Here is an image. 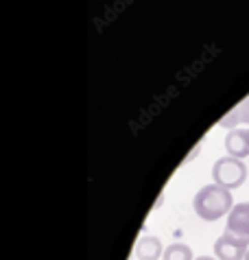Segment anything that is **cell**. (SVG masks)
Instances as JSON below:
<instances>
[{
    "mask_svg": "<svg viewBox=\"0 0 249 260\" xmlns=\"http://www.w3.org/2000/svg\"><path fill=\"white\" fill-rule=\"evenodd\" d=\"M193 208L199 214V219L203 221H216L221 216L230 214L234 208V199H232V190L223 188V186L210 184L195 194L193 199Z\"/></svg>",
    "mask_w": 249,
    "mask_h": 260,
    "instance_id": "obj_1",
    "label": "cell"
},
{
    "mask_svg": "<svg viewBox=\"0 0 249 260\" xmlns=\"http://www.w3.org/2000/svg\"><path fill=\"white\" fill-rule=\"evenodd\" d=\"M212 179L216 186H223L228 190H234L238 186H243L247 179V166L236 160V157H219L212 166Z\"/></svg>",
    "mask_w": 249,
    "mask_h": 260,
    "instance_id": "obj_2",
    "label": "cell"
},
{
    "mask_svg": "<svg viewBox=\"0 0 249 260\" xmlns=\"http://www.w3.org/2000/svg\"><path fill=\"white\" fill-rule=\"evenodd\" d=\"M247 249H249V241L234 236L230 232L221 234L214 243V254L219 260H245Z\"/></svg>",
    "mask_w": 249,
    "mask_h": 260,
    "instance_id": "obj_3",
    "label": "cell"
},
{
    "mask_svg": "<svg viewBox=\"0 0 249 260\" xmlns=\"http://www.w3.org/2000/svg\"><path fill=\"white\" fill-rule=\"evenodd\" d=\"M225 232L249 241V204H236L232 208L228 214V228H225Z\"/></svg>",
    "mask_w": 249,
    "mask_h": 260,
    "instance_id": "obj_4",
    "label": "cell"
},
{
    "mask_svg": "<svg viewBox=\"0 0 249 260\" xmlns=\"http://www.w3.org/2000/svg\"><path fill=\"white\" fill-rule=\"evenodd\" d=\"M225 149H228L230 157L243 160L249 155V132L247 129H230L225 136Z\"/></svg>",
    "mask_w": 249,
    "mask_h": 260,
    "instance_id": "obj_5",
    "label": "cell"
},
{
    "mask_svg": "<svg viewBox=\"0 0 249 260\" xmlns=\"http://www.w3.org/2000/svg\"><path fill=\"white\" fill-rule=\"evenodd\" d=\"M136 256L138 260H158L160 256H164L162 241L158 236H142L136 245Z\"/></svg>",
    "mask_w": 249,
    "mask_h": 260,
    "instance_id": "obj_6",
    "label": "cell"
},
{
    "mask_svg": "<svg viewBox=\"0 0 249 260\" xmlns=\"http://www.w3.org/2000/svg\"><path fill=\"white\" fill-rule=\"evenodd\" d=\"M164 260H195L193 249L184 243H171L164 249Z\"/></svg>",
    "mask_w": 249,
    "mask_h": 260,
    "instance_id": "obj_7",
    "label": "cell"
},
{
    "mask_svg": "<svg viewBox=\"0 0 249 260\" xmlns=\"http://www.w3.org/2000/svg\"><path fill=\"white\" fill-rule=\"evenodd\" d=\"M236 112H238V122H245V125H249V96L236 105Z\"/></svg>",
    "mask_w": 249,
    "mask_h": 260,
    "instance_id": "obj_8",
    "label": "cell"
},
{
    "mask_svg": "<svg viewBox=\"0 0 249 260\" xmlns=\"http://www.w3.org/2000/svg\"><path fill=\"white\" fill-rule=\"evenodd\" d=\"M195 260H216V258H212V256H199V258H195Z\"/></svg>",
    "mask_w": 249,
    "mask_h": 260,
    "instance_id": "obj_9",
    "label": "cell"
},
{
    "mask_svg": "<svg viewBox=\"0 0 249 260\" xmlns=\"http://www.w3.org/2000/svg\"><path fill=\"white\" fill-rule=\"evenodd\" d=\"M245 260H249V249H247V254H245Z\"/></svg>",
    "mask_w": 249,
    "mask_h": 260,
    "instance_id": "obj_10",
    "label": "cell"
},
{
    "mask_svg": "<svg viewBox=\"0 0 249 260\" xmlns=\"http://www.w3.org/2000/svg\"><path fill=\"white\" fill-rule=\"evenodd\" d=\"M247 132H249V129H247Z\"/></svg>",
    "mask_w": 249,
    "mask_h": 260,
    "instance_id": "obj_11",
    "label": "cell"
}]
</instances>
